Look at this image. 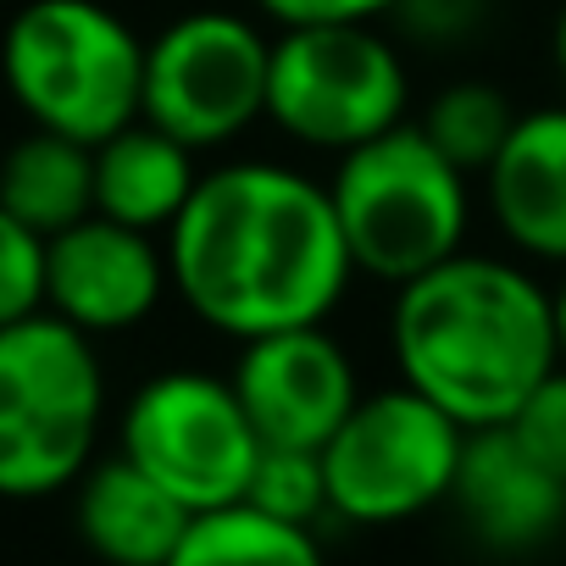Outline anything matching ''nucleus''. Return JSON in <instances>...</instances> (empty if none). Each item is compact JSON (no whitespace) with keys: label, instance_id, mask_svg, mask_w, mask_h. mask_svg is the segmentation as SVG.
Returning <instances> with one entry per match:
<instances>
[{"label":"nucleus","instance_id":"obj_1","mask_svg":"<svg viewBox=\"0 0 566 566\" xmlns=\"http://www.w3.org/2000/svg\"><path fill=\"white\" fill-rule=\"evenodd\" d=\"M172 295L239 345L317 328L345 301L356 261L328 184L283 161H222L167 228Z\"/></svg>","mask_w":566,"mask_h":566},{"label":"nucleus","instance_id":"obj_2","mask_svg":"<svg viewBox=\"0 0 566 566\" xmlns=\"http://www.w3.org/2000/svg\"><path fill=\"white\" fill-rule=\"evenodd\" d=\"M389 345L400 384L467 433L505 428L560 367L549 290L527 266L472 250L395 290Z\"/></svg>","mask_w":566,"mask_h":566},{"label":"nucleus","instance_id":"obj_3","mask_svg":"<svg viewBox=\"0 0 566 566\" xmlns=\"http://www.w3.org/2000/svg\"><path fill=\"white\" fill-rule=\"evenodd\" d=\"M328 200L356 272L389 290L461 255L472 222V178L422 134V123H400L345 150Z\"/></svg>","mask_w":566,"mask_h":566},{"label":"nucleus","instance_id":"obj_4","mask_svg":"<svg viewBox=\"0 0 566 566\" xmlns=\"http://www.w3.org/2000/svg\"><path fill=\"white\" fill-rule=\"evenodd\" d=\"M0 78L34 128L101 145L139 123L145 40L106 0H29L0 40Z\"/></svg>","mask_w":566,"mask_h":566},{"label":"nucleus","instance_id":"obj_5","mask_svg":"<svg viewBox=\"0 0 566 566\" xmlns=\"http://www.w3.org/2000/svg\"><path fill=\"white\" fill-rule=\"evenodd\" d=\"M106 373L95 339L40 312L0 328V500H51L95 467Z\"/></svg>","mask_w":566,"mask_h":566},{"label":"nucleus","instance_id":"obj_6","mask_svg":"<svg viewBox=\"0 0 566 566\" xmlns=\"http://www.w3.org/2000/svg\"><path fill=\"white\" fill-rule=\"evenodd\" d=\"M411 78L378 23H312L272 34L266 123L306 150L345 156L406 123Z\"/></svg>","mask_w":566,"mask_h":566},{"label":"nucleus","instance_id":"obj_7","mask_svg":"<svg viewBox=\"0 0 566 566\" xmlns=\"http://www.w3.org/2000/svg\"><path fill=\"white\" fill-rule=\"evenodd\" d=\"M467 428L406 384L356 400L345 428L323 444L328 505L350 527H395L450 505Z\"/></svg>","mask_w":566,"mask_h":566},{"label":"nucleus","instance_id":"obj_8","mask_svg":"<svg viewBox=\"0 0 566 566\" xmlns=\"http://www.w3.org/2000/svg\"><path fill=\"white\" fill-rule=\"evenodd\" d=\"M117 455L150 472L195 516L244 505L250 472L261 461V433L250 428L233 378L217 373H156L145 378L117 422Z\"/></svg>","mask_w":566,"mask_h":566},{"label":"nucleus","instance_id":"obj_9","mask_svg":"<svg viewBox=\"0 0 566 566\" xmlns=\"http://www.w3.org/2000/svg\"><path fill=\"white\" fill-rule=\"evenodd\" d=\"M272 34L239 12H184L145 40V106L139 117L178 145L222 150L266 117Z\"/></svg>","mask_w":566,"mask_h":566},{"label":"nucleus","instance_id":"obj_10","mask_svg":"<svg viewBox=\"0 0 566 566\" xmlns=\"http://www.w3.org/2000/svg\"><path fill=\"white\" fill-rule=\"evenodd\" d=\"M228 378L261 444H277V450H323L345 428L356 400L367 395L356 378V361L328 334V323L283 328V334H261L239 345V361Z\"/></svg>","mask_w":566,"mask_h":566},{"label":"nucleus","instance_id":"obj_11","mask_svg":"<svg viewBox=\"0 0 566 566\" xmlns=\"http://www.w3.org/2000/svg\"><path fill=\"white\" fill-rule=\"evenodd\" d=\"M172 290L167 244L112 217H84L78 228L45 239V312L78 334H128Z\"/></svg>","mask_w":566,"mask_h":566},{"label":"nucleus","instance_id":"obj_12","mask_svg":"<svg viewBox=\"0 0 566 566\" xmlns=\"http://www.w3.org/2000/svg\"><path fill=\"white\" fill-rule=\"evenodd\" d=\"M450 505L472 544L494 555H533L566 533V483L538 467L511 428L467 433Z\"/></svg>","mask_w":566,"mask_h":566},{"label":"nucleus","instance_id":"obj_13","mask_svg":"<svg viewBox=\"0 0 566 566\" xmlns=\"http://www.w3.org/2000/svg\"><path fill=\"white\" fill-rule=\"evenodd\" d=\"M483 195L489 217L522 255L566 266V106L516 117L505 150L483 172Z\"/></svg>","mask_w":566,"mask_h":566},{"label":"nucleus","instance_id":"obj_14","mask_svg":"<svg viewBox=\"0 0 566 566\" xmlns=\"http://www.w3.org/2000/svg\"><path fill=\"white\" fill-rule=\"evenodd\" d=\"M189 522L195 511L128 455H106L73 483V527L95 566H167Z\"/></svg>","mask_w":566,"mask_h":566},{"label":"nucleus","instance_id":"obj_15","mask_svg":"<svg viewBox=\"0 0 566 566\" xmlns=\"http://www.w3.org/2000/svg\"><path fill=\"white\" fill-rule=\"evenodd\" d=\"M200 189V161L189 145L156 123H128L95 145V211L139 233H167Z\"/></svg>","mask_w":566,"mask_h":566},{"label":"nucleus","instance_id":"obj_16","mask_svg":"<svg viewBox=\"0 0 566 566\" xmlns=\"http://www.w3.org/2000/svg\"><path fill=\"white\" fill-rule=\"evenodd\" d=\"M0 206L29 233L56 239L95 217V145L34 128L0 156Z\"/></svg>","mask_w":566,"mask_h":566},{"label":"nucleus","instance_id":"obj_17","mask_svg":"<svg viewBox=\"0 0 566 566\" xmlns=\"http://www.w3.org/2000/svg\"><path fill=\"white\" fill-rule=\"evenodd\" d=\"M167 566H328V560L312 527L272 522L255 505H228L195 516Z\"/></svg>","mask_w":566,"mask_h":566},{"label":"nucleus","instance_id":"obj_18","mask_svg":"<svg viewBox=\"0 0 566 566\" xmlns=\"http://www.w3.org/2000/svg\"><path fill=\"white\" fill-rule=\"evenodd\" d=\"M516 106L500 84L489 78H455L433 95V106L422 112V134L467 172V178H483L494 167V156L505 150L511 128H516Z\"/></svg>","mask_w":566,"mask_h":566},{"label":"nucleus","instance_id":"obj_19","mask_svg":"<svg viewBox=\"0 0 566 566\" xmlns=\"http://www.w3.org/2000/svg\"><path fill=\"white\" fill-rule=\"evenodd\" d=\"M244 505H255L272 522H290V527H312L317 533V522L334 516L323 450H277V444H261V461L250 472Z\"/></svg>","mask_w":566,"mask_h":566},{"label":"nucleus","instance_id":"obj_20","mask_svg":"<svg viewBox=\"0 0 566 566\" xmlns=\"http://www.w3.org/2000/svg\"><path fill=\"white\" fill-rule=\"evenodd\" d=\"M45 312V239L0 206V328Z\"/></svg>","mask_w":566,"mask_h":566},{"label":"nucleus","instance_id":"obj_21","mask_svg":"<svg viewBox=\"0 0 566 566\" xmlns=\"http://www.w3.org/2000/svg\"><path fill=\"white\" fill-rule=\"evenodd\" d=\"M505 428L516 433V444H522L538 467H549V472L566 483V367H555V373L522 400V411H516Z\"/></svg>","mask_w":566,"mask_h":566},{"label":"nucleus","instance_id":"obj_22","mask_svg":"<svg viewBox=\"0 0 566 566\" xmlns=\"http://www.w3.org/2000/svg\"><path fill=\"white\" fill-rule=\"evenodd\" d=\"M483 18H489V0H406L395 12V23L422 45H455V40L478 34Z\"/></svg>","mask_w":566,"mask_h":566},{"label":"nucleus","instance_id":"obj_23","mask_svg":"<svg viewBox=\"0 0 566 566\" xmlns=\"http://www.w3.org/2000/svg\"><path fill=\"white\" fill-rule=\"evenodd\" d=\"M277 29H312V23H384L406 0H255Z\"/></svg>","mask_w":566,"mask_h":566},{"label":"nucleus","instance_id":"obj_24","mask_svg":"<svg viewBox=\"0 0 566 566\" xmlns=\"http://www.w3.org/2000/svg\"><path fill=\"white\" fill-rule=\"evenodd\" d=\"M549 312H555V350H560V367H566V266H560V283L549 290Z\"/></svg>","mask_w":566,"mask_h":566},{"label":"nucleus","instance_id":"obj_25","mask_svg":"<svg viewBox=\"0 0 566 566\" xmlns=\"http://www.w3.org/2000/svg\"><path fill=\"white\" fill-rule=\"evenodd\" d=\"M549 56H555V73H560V90H566V0L555 12V34H549Z\"/></svg>","mask_w":566,"mask_h":566}]
</instances>
